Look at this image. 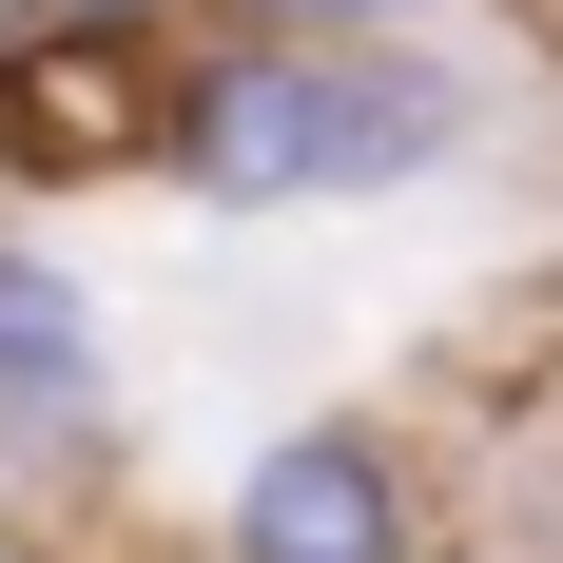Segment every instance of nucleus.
<instances>
[{"label":"nucleus","instance_id":"1","mask_svg":"<svg viewBox=\"0 0 563 563\" xmlns=\"http://www.w3.org/2000/svg\"><path fill=\"white\" fill-rule=\"evenodd\" d=\"M486 136V78L448 40H233L175 58V136L156 175L195 214H369V195H428V175Z\"/></svg>","mask_w":563,"mask_h":563},{"label":"nucleus","instance_id":"2","mask_svg":"<svg viewBox=\"0 0 563 563\" xmlns=\"http://www.w3.org/2000/svg\"><path fill=\"white\" fill-rule=\"evenodd\" d=\"M175 58L195 40H117V20H0V195H117L175 136Z\"/></svg>","mask_w":563,"mask_h":563},{"label":"nucleus","instance_id":"3","mask_svg":"<svg viewBox=\"0 0 563 563\" xmlns=\"http://www.w3.org/2000/svg\"><path fill=\"white\" fill-rule=\"evenodd\" d=\"M214 563H428V466L369 408H311L214 486Z\"/></svg>","mask_w":563,"mask_h":563},{"label":"nucleus","instance_id":"4","mask_svg":"<svg viewBox=\"0 0 563 563\" xmlns=\"http://www.w3.org/2000/svg\"><path fill=\"white\" fill-rule=\"evenodd\" d=\"M98 448H117V350H98V291L58 273L40 233H0V466L78 486Z\"/></svg>","mask_w":563,"mask_h":563},{"label":"nucleus","instance_id":"5","mask_svg":"<svg viewBox=\"0 0 563 563\" xmlns=\"http://www.w3.org/2000/svg\"><path fill=\"white\" fill-rule=\"evenodd\" d=\"M233 20H273V40H408L428 0H233Z\"/></svg>","mask_w":563,"mask_h":563},{"label":"nucleus","instance_id":"6","mask_svg":"<svg viewBox=\"0 0 563 563\" xmlns=\"http://www.w3.org/2000/svg\"><path fill=\"white\" fill-rule=\"evenodd\" d=\"M40 20H117V40H195V20H233V0H40Z\"/></svg>","mask_w":563,"mask_h":563}]
</instances>
